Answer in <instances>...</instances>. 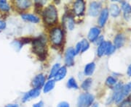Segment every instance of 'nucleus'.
Wrapping results in <instances>:
<instances>
[{
  "mask_svg": "<svg viewBox=\"0 0 131 107\" xmlns=\"http://www.w3.org/2000/svg\"><path fill=\"white\" fill-rule=\"evenodd\" d=\"M115 49H116V47H114L111 42H108V44L106 51L105 54L106 55H110V54H112L115 51Z\"/></svg>",
  "mask_w": 131,
  "mask_h": 107,
  "instance_id": "cd10ccee",
  "label": "nucleus"
},
{
  "mask_svg": "<svg viewBox=\"0 0 131 107\" xmlns=\"http://www.w3.org/2000/svg\"><path fill=\"white\" fill-rule=\"evenodd\" d=\"M77 53L74 48L69 47L67 49L65 53V63L67 66H73L74 65V56Z\"/></svg>",
  "mask_w": 131,
  "mask_h": 107,
  "instance_id": "39448f33",
  "label": "nucleus"
},
{
  "mask_svg": "<svg viewBox=\"0 0 131 107\" xmlns=\"http://www.w3.org/2000/svg\"><path fill=\"white\" fill-rule=\"evenodd\" d=\"M56 85V81L55 80H49L44 85V88H43V92L45 93H49L50 91H51L52 89L55 88Z\"/></svg>",
  "mask_w": 131,
  "mask_h": 107,
  "instance_id": "dca6fc26",
  "label": "nucleus"
},
{
  "mask_svg": "<svg viewBox=\"0 0 131 107\" xmlns=\"http://www.w3.org/2000/svg\"><path fill=\"white\" fill-rule=\"evenodd\" d=\"M61 68V65L59 63H57V64H55L52 67L51 70H50V72L49 74V78L51 79L52 78H54L56 76V74H57V72H58L59 69Z\"/></svg>",
  "mask_w": 131,
  "mask_h": 107,
  "instance_id": "4be33fe9",
  "label": "nucleus"
},
{
  "mask_svg": "<svg viewBox=\"0 0 131 107\" xmlns=\"http://www.w3.org/2000/svg\"><path fill=\"white\" fill-rule=\"evenodd\" d=\"M50 41L55 46H60L63 40V32L60 28H55L52 29L50 34Z\"/></svg>",
  "mask_w": 131,
  "mask_h": 107,
  "instance_id": "7ed1b4c3",
  "label": "nucleus"
},
{
  "mask_svg": "<svg viewBox=\"0 0 131 107\" xmlns=\"http://www.w3.org/2000/svg\"><path fill=\"white\" fill-rule=\"evenodd\" d=\"M101 9V3L99 2H92L90 3L88 14L90 16L95 17L97 16Z\"/></svg>",
  "mask_w": 131,
  "mask_h": 107,
  "instance_id": "423d86ee",
  "label": "nucleus"
},
{
  "mask_svg": "<svg viewBox=\"0 0 131 107\" xmlns=\"http://www.w3.org/2000/svg\"><path fill=\"white\" fill-rule=\"evenodd\" d=\"M21 18L24 20H26L31 23H37L39 22V18L37 15L34 14H28V13H24L21 14Z\"/></svg>",
  "mask_w": 131,
  "mask_h": 107,
  "instance_id": "ddd939ff",
  "label": "nucleus"
},
{
  "mask_svg": "<svg viewBox=\"0 0 131 107\" xmlns=\"http://www.w3.org/2000/svg\"><path fill=\"white\" fill-rule=\"evenodd\" d=\"M95 69V64L94 62H90L84 67V74L87 76H90L93 74Z\"/></svg>",
  "mask_w": 131,
  "mask_h": 107,
  "instance_id": "f3484780",
  "label": "nucleus"
},
{
  "mask_svg": "<svg viewBox=\"0 0 131 107\" xmlns=\"http://www.w3.org/2000/svg\"><path fill=\"white\" fill-rule=\"evenodd\" d=\"M75 51L77 54H79L80 52H81V49H82V46H81V43L79 42L77 45H76V47H75Z\"/></svg>",
  "mask_w": 131,
  "mask_h": 107,
  "instance_id": "2f4dec72",
  "label": "nucleus"
},
{
  "mask_svg": "<svg viewBox=\"0 0 131 107\" xmlns=\"http://www.w3.org/2000/svg\"><path fill=\"white\" fill-rule=\"evenodd\" d=\"M16 5L20 9H26L28 8L31 5V1H27V0H18L16 2Z\"/></svg>",
  "mask_w": 131,
  "mask_h": 107,
  "instance_id": "6ab92c4d",
  "label": "nucleus"
},
{
  "mask_svg": "<svg viewBox=\"0 0 131 107\" xmlns=\"http://www.w3.org/2000/svg\"><path fill=\"white\" fill-rule=\"evenodd\" d=\"M63 23L69 30H72L74 28V20L69 14H66L63 18Z\"/></svg>",
  "mask_w": 131,
  "mask_h": 107,
  "instance_id": "9d476101",
  "label": "nucleus"
},
{
  "mask_svg": "<svg viewBox=\"0 0 131 107\" xmlns=\"http://www.w3.org/2000/svg\"><path fill=\"white\" fill-rule=\"evenodd\" d=\"M45 83V77L43 74H38L32 80V86L34 88L40 89Z\"/></svg>",
  "mask_w": 131,
  "mask_h": 107,
  "instance_id": "6e6552de",
  "label": "nucleus"
},
{
  "mask_svg": "<svg viewBox=\"0 0 131 107\" xmlns=\"http://www.w3.org/2000/svg\"><path fill=\"white\" fill-rule=\"evenodd\" d=\"M127 73L128 74V76H131V63L130 66L128 67V69H127Z\"/></svg>",
  "mask_w": 131,
  "mask_h": 107,
  "instance_id": "e433bc0d",
  "label": "nucleus"
},
{
  "mask_svg": "<svg viewBox=\"0 0 131 107\" xmlns=\"http://www.w3.org/2000/svg\"><path fill=\"white\" fill-rule=\"evenodd\" d=\"M109 41H103L101 44H100L97 49V54L98 56H102L106 54V49Z\"/></svg>",
  "mask_w": 131,
  "mask_h": 107,
  "instance_id": "a211bd4d",
  "label": "nucleus"
},
{
  "mask_svg": "<svg viewBox=\"0 0 131 107\" xmlns=\"http://www.w3.org/2000/svg\"><path fill=\"white\" fill-rule=\"evenodd\" d=\"M6 28V23L3 20H0V30H5Z\"/></svg>",
  "mask_w": 131,
  "mask_h": 107,
  "instance_id": "f704fd0d",
  "label": "nucleus"
},
{
  "mask_svg": "<svg viewBox=\"0 0 131 107\" xmlns=\"http://www.w3.org/2000/svg\"><path fill=\"white\" fill-rule=\"evenodd\" d=\"M106 83L107 85L108 86H112L114 85L117 83V80L115 78H114L113 77H108L106 81Z\"/></svg>",
  "mask_w": 131,
  "mask_h": 107,
  "instance_id": "c85d7f7f",
  "label": "nucleus"
},
{
  "mask_svg": "<svg viewBox=\"0 0 131 107\" xmlns=\"http://www.w3.org/2000/svg\"><path fill=\"white\" fill-rule=\"evenodd\" d=\"M92 107H99V104L97 103H93V104H92Z\"/></svg>",
  "mask_w": 131,
  "mask_h": 107,
  "instance_id": "58836bf2",
  "label": "nucleus"
},
{
  "mask_svg": "<svg viewBox=\"0 0 131 107\" xmlns=\"http://www.w3.org/2000/svg\"><path fill=\"white\" fill-rule=\"evenodd\" d=\"M66 73H67V69L66 67L65 66H63L61 67V68L59 69L58 72H57V74H56V76L54 77L55 78V81H60L61 80H63L66 75Z\"/></svg>",
  "mask_w": 131,
  "mask_h": 107,
  "instance_id": "2eb2a0df",
  "label": "nucleus"
},
{
  "mask_svg": "<svg viewBox=\"0 0 131 107\" xmlns=\"http://www.w3.org/2000/svg\"><path fill=\"white\" fill-rule=\"evenodd\" d=\"M45 23L47 25H53L58 20V11L54 5H49L42 12Z\"/></svg>",
  "mask_w": 131,
  "mask_h": 107,
  "instance_id": "f257e3e1",
  "label": "nucleus"
},
{
  "mask_svg": "<svg viewBox=\"0 0 131 107\" xmlns=\"http://www.w3.org/2000/svg\"><path fill=\"white\" fill-rule=\"evenodd\" d=\"M94 101V96L88 93L81 94L78 97L77 107H89Z\"/></svg>",
  "mask_w": 131,
  "mask_h": 107,
  "instance_id": "20e7f679",
  "label": "nucleus"
},
{
  "mask_svg": "<svg viewBox=\"0 0 131 107\" xmlns=\"http://www.w3.org/2000/svg\"><path fill=\"white\" fill-rule=\"evenodd\" d=\"M101 33V30L97 27H93L90 30L88 33V38L90 41L95 42Z\"/></svg>",
  "mask_w": 131,
  "mask_h": 107,
  "instance_id": "f8f14e48",
  "label": "nucleus"
},
{
  "mask_svg": "<svg viewBox=\"0 0 131 107\" xmlns=\"http://www.w3.org/2000/svg\"><path fill=\"white\" fill-rule=\"evenodd\" d=\"M81 46H82V49H81V52L83 53L84 51H86L90 47V43L88 41V40L86 39H82L81 41Z\"/></svg>",
  "mask_w": 131,
  "mask_h": 107,
  "instance_id": "bb28decb",
  "label": "nucleus"
},
{
  "mask_svg": "<svg viewBox=\"0 0 131 107\" xmlns=\"http://www.w3.org/2000/svg\"><path fill=\"white\" fill-rule=\"evenodd\" d=\"M5 107H19V106L18 104L13 103V104H8V105H7Z\"/></svg>",
  "mask_w": 131,
  "mask_h": 107,
  "instance_id": "4c0bfd02",
  "label": "nucleus"
},
{
  "mask_svg": "<svg viewBox=\"0 0 131 107\" xmlns=\"http://www.w3.org/2000/svg\"><path fill=\"white\" fill-rule=\"evenodd\" d=\"M57 107H70V105L69 103L66 102V101H62V102L58 103Z\"/></svg>",
  "mask_w": 131,
  "mask_h": 107,
  "instance_id": "473e14b6",
  "label": "nucleus"
},
{
  "mask_svg": "<svg viewBox=\"0 0 131 107\" xmlns=\"http://www.w3.org/2000/svg\"><path fill=\"white\" fill-rule=\"evenodd\" d=\"M92 82L93 80L91 78H87L86 80H84V82L82 84V88L84 90H88L92 85Z\"/></svg>",
  "mask_w": 131,
  "mask_h": 107,
  "instance_id": "393cba45",
  "label": "nucleus"
},
{
  "mask_svg": "<svg viewBox=\"0 0 131 107\" xmlns=\"http://www.w3.org/2000/svg\"><path fill=\"white\" fill-rule=\"evenodd\" d=\"M67 87L69 88H72V89H78L79 88V86L77 83L76 80L74 78H71L69 79L68 82H67Z\"/></svg>",
  "mask_w": 131,
  "mask_h": 107,
  "instance_id": "b1692460",
  "label": "nucleus"
},
{
  "mask_svg": "<svg viewBox=\"0 0 131 107\" xmlns=\"http://www.w3.org/2000/svg\"><path fill=\"white\" fill-rule=\"evenodd\" d=\"M119 107H131V101L130 100H125L123 101L121 103Z\"/></svg>",
  "mask_w": 131,
  "mask_h": 107,
  "instance_id": "7c9ffc66",
  "label": "nucleus"
},
{
  "mask_svg": "<svg viewBox=\"0 0 131 107\" xmlns=\"http://www.w3.org/2000/svg\"><path fill=\"white\" fill-rule=\"evenodd\" d=\"M12 45L13 47L15 48L16 50H20L21 48H22V46H23V43L21 41H15L12 43Z\"/></svg>",
  "mask_w": 131,
  "mask_h": 107,
  "instance_id": "c756f323",
  "label": "nucleus"
},
{
  "mask_svg": "<svg viewBox=\"0 0 131 107\" xmlns=\"http://www.w3.org/2000/svg\"><path fill=\"white\" fill-rule=\"evenodd\" d=\"M108 12H110V14H111V15L112 17L116 18V17H117L119 14H120V8L119 7V6L117 5L114 4V5H111Z\"/></svg>",
  "mask_w": 131,
  "mask_h": 107,
  "instance_id": "aec40b11",
  "label": "nucleus"
},
{
  "mask_svg": "<svg viewBox=\"0 0 131 107\" xmlns=\"http://www.w3.org/2000/svg\"><path fill=\"white\" fill-rule=\"evenodd\" d=\"M125 42V36L123 34H118L114 39V46L117 48H120L124 45Z\"/></svg>",
  "mask_w": 131,
  "mask_h": 107,
  "instance_id": "4468645a",
  "label": "nucleus"
},
{
  "mask_svg": "<svg viewBox=\"0 0 131 107\" xmlns=\"http://www.w3.org/2000/svg\"><path fill=\"white\" fill-rule=\"evenodd\" d=\"M122 9L124 12L125 17L128 18V14L131 12V6L126 2H122Z\"/></svg>",
  "mask_w": 131,
  "mask_h": 107,
  "instance_id": "412c9836",
  "label": "nucleus"
},
{
  "mask_svg": "<svg viewBox=\"0 0 131 107\" xmlns=\"http://www.w3.org/2000/svg\"><path fill=\"white\" fill-rule=\"evenodd\" d=\"M0 9L4 12H8L10 9V6L7 3V1L0 0Z\"/></svg>",
  "mask_w": 131,
  "mask_h": 107,
  "instance_id": "a878e982",
  "label": "nucleus"
},
{
  "mask_svg": "<svg viewBox=\"0 0 131 107\" xmlns=\"http://www.w3.org/2000/svg\"><path fill=\"white\" fill-rule=\"evenodd\" d=\"M103 40H104V38H103V36H98V38L95 40V43L98 44V46H99L100 44H101V43L104 41Z\"/></svg>",
  "mask_w": 131,
  "mask_h": 107,
  "instance_id": "72a5a7b5",
  "label": "nucleus"
},
{
  "mask_svg": "<svg viewBox=\"0 0 131 107\" xmlns=\"http://www.w3.org/2000/svg\"><path fill=\"white\" fill-rule=\"evenodd\" d=\"M108 14H109V12H108V9L107 8L103 9L101 12L99 19H98V24L101 27H103L105 23H106L108 18Z\"/></svg>",
  "mask_w": 131,
  "mask_h": 107,
  "instance_id": "9b49d317",
  "label": "nucleus"
},
{
  "mask_svg": "<svg viewBox=\"0 0 131 107\" xmlns=\"http://www.w3.org/2000/svg\"><path fill=\"white\" fill-rule=\"evenodd\" d=\"M33 107H44V103H43V101H40L39 102L35 103V104L33 106Z\"/></svg>",
  "mask_w": 131,
  "mask_h": 107,
  "instance_id": "c9c22d12",
  "label": "nucleus"
},
{
  "mask_svg": "<svg viewBox=\"0 0 131 107\" xmlns=\"http://www.w3.org/2000/svg\"><path fill=\"white\" fill-rule=\"evenodd\" d=\"M121 92L124 95V96L125 97L126 96H127L129 93L131 92V82L128 83L126 85H123L122 88V90H121Z\"/></svg>",
  "mask_w": 131,
  "mask_h": 107,
  "instance_id": "5701e85b",
  "label": "nucleus"
},
{
  "mask_svg": "<svg viewBox=\"0 0 131 107\" xmlns=\"http://www.w3.org/2000/svg\"><path fill=\"white\" fill-rule=\"evenodd\" d=\"M84 9H85V4L84 1L82 0L77 1L74 5V12L77 15H82L83 14Z\"/></svg>",
  "mask_w": 131,
  "mask_h": 107,
  "instance_id": "1a4fd4ad",
  "label": "nucleus"
},
{
  "mask_svg": "<svg viewBox=\"0 0 131 107\" xmlns=\"http://www.w3.org/2000/svg\"><path fill=\"white\" fill-rule=\"evenodd\" d=\"M33 51L39 57L44 58L46 54V39L43 36L34 39L32 41Z\"/></svg>",
  "mask_w": 131,
  "mask_h": 107,
  "instance_id": "f03ea898",
  "label": "nucleus"
},
{
  "mask_svg": "<svg viewBox=\"0 0 131 107\" xmlns=\"http://www.w3.org/2000/svg\"><path fill=\"white\" fill-rule=\"evenodd\" d=\"M40 89L39 88H34L31 89V90H29L28 92L24 94L22 98V101L23 102H26L30 100H31L33 98H35L38 97L40 95Z\"/></svg>",
  "mask_w": 131,
  "mask_h": 107,
  "instance_id": "0eeeda50",
  "label": "nucleus"
}]
</instances>
